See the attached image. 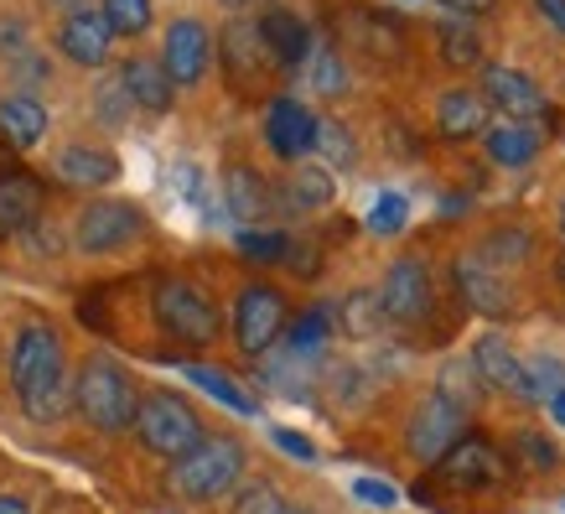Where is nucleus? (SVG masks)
Wrapping results in <instances>:
<instances>
[{
  "label": "nucleus",
  "instance_id": "f257e3e1",
  "mask_svg": "<svg viewBox=\"0 0 565 514\" xmlns=\"http://www.w3.org/2000/svg\"><path fill=\"white\" fill-rule=\"evenodd\" d=\"M11 390H17L26 421H57L68 411L73 385L68 364H63V338L47 323H26L11 343Z\"/></svg>",
  "mask_w": 565,
  "mask_h": 514
},
{
  "label": "nucleus",
  "instance_id": "f03ea898",
  "mask_svg": "<svg viewBox=\"0 0 565 514\" xmlns=\"http://www.w3.org/2000/svg\"><path fill=\"white\" fill-rule=\"evenodd\" d=\"M167 483H172V494L188 499V504H213V499L234 494L244 483L239 437H203L188 458H177V463L167 468Z\"/></svg>",
  "mask_w": 565,
  "mask_h": 514
},
{
  "label": "nucleus",
  "instance_id": "7ed1b4c3",
  "mask_svg": "<svg viewBox=\"0 0 565 514\" xmlns=\"http://www.w3.org/2000/svg\"><path fill=\"white\" fill-rule=\"evenodd\" d=\"M151 312L161 333L182 348H207V343H218L223 333V312L213 307V296L203 286H192L188 275H161L151 292Z\"/></svg>",
  "mask_w": 565,
  "mask_h": 514
},
{
  "label": "nucleus",
  "instance_id": "20e7f679",
  "mask_svg": "<svg viewBox=\"0 0 565 514\" xmlns=\"http://www.w3.org/2000/svg\"><path fill=\"white\" fill-rule=\"evenodd\" d=\"M73 411L84 416L94 431H130L136 427V411H140V395L120 364L88 359L84 369L73 375Z\"/></svg>",
  "mask_w": 565,
  "mask_h": 514
},
{
  "label": "nucleus",
  "instance_id": "39448f33",
  "mask_svg": "<svg viewBox=\"0 0 565 514\" xmlns=\"http://www.w3.org/2000/svg\"><path fill=\"white\" fill-rule=\"evenodd\" d=\"M136 437L146 452H156V458H167V463H177V458H188L192 447L203 442V416L192 411L182 395L172 390H151L140 395V411H136Z\"/></svg>",
  "mask_w": 565,
  "mask_h": 514
},
{
  "label": "nucleus",
  "instance_id": "423d86ee",
  "mask_svg": "<svg viewBox=\"0 0 565 514\" xmlns=\"http://www.w3.org/2000/svg\"><path fill=\"white\" fill-rule=\"evenodd\" d=\"M291 327V302L280 286L270 281H249L239 296H234V343H239L249 359L270 354L275 338Z\"/></svg>",
  "mask_w": 565,
  "mask_h": 514
},
{
  "label": "nucleus",
  "instance_id": "0eeeda50",
  "mask_svg": "<svg viewBox=\"0 0 565 514\" xmlns=\"http://www.w3.org/2000/svg\"><path fill=\"white\" fill-rule=\"evenodd\" d=\"M467 437V411L457 400H446L441 390H430L420 406L411 411V427H405V447H411L415 463H441L451 447Z\"/></svg>",
  "mask_w": 565,
  "mask_h": 514
},
{
  "label": "nucleus",
  "instance_id": "6e6552de",
  "mask_svg": "<svg viewBox=\"0 0 565 514\" xmlns=\"http://www.w3.org/2000/svg\"><path fill=\"white\" fill-rule=\"evenodd\" d=\"M140 234H146V213L136 203H115V198L78 208V219H73V244L84 255H115L125 244H136Z\"/></svg>",
  "mask_w": 565,
  "mask_h": 514
},
{
  "label": "nucleus",
  "instance_id": "1a4fd4ad",
  "mask_svg": "<svg viewBox=\"0 0 565 514\" xmlns=\"http://www.w3.org/2000/svg\"><path fill=\"white\" fill-rule=\"evenodd\" d=\"M379 307H384V323L399 327H420L436 307V286H430V265L426 260H394L384 271V286H379Z\"/></svg>",
  "mask_w": 565,
  "mask_h": 514
},
{
  "label": "nucleus",
  "instance_id": "9d476101",
  "mask_svg": "<svg viewBox=\"0 0 565 514\" xmlns=\"http://www.w3.org/2000/svg\"><path fill=\"white\" fill-rule=\"evenodd\" d=\"M223 69H228V78H234V88H255L265 84L270 73H280V63H275V52L270 42H265V27L259 21H228L223 27Z\"/></svg>",
  "mask_w": 565,
  "mask_h": 514
},
{
  "label": "nucleus",
  "instance_id": "9b49d317",
  "mask_svg": "<svg viewBox=\"0 0 565 514\" xmlns=\"http://www.w3.org/2000/svg\"><path fill=\"white\" fill-rule=\"evenodd\" d=\"M317 115H311L301 99H270L265 104V146H270L280 161H291V167H301L311 151H317Z\"/></svg>",
  "mask_w": 565,
  "mask_h": 514
},
{
  "label": "nucleus",
  "instance_id": "f8f14e48",
  "mask_svg": "<svg viewBox=\"0 0 565 514\" xmlns=\"http://www.w3.org/2000/svg\"><path fill=\"white\" fill-rule=\"evenodd\" d=\"M436 479L446 489H498V483L509 479V463H503V452L488 437H462L436 463Z\"/></svg>",
  "mask_w": 565,
  "mask_h": 514
},
{
  "label": "nucleus",
  "instance_id": "ddd939ff",
  "mask_svg": "<svg viewBox=\"0 0 565 514\" xmlns=\"http://www.w3.org/2000/svg\"><path fill=\"white\" fill-rule=\"evenodd\" d=\"M482 99L493 104L503 120H524V125H540L545 120V94H540V84L534 78H524L519 69H503V63H488L482 69Z\"/></svg>",
  "mask_w": 565,
  "mask_h": 514
},
{
  "label": "nucleus",
  "instance_id": "4468645a",
  "mask_svg": "<svg viewBox=\"0 0 565 514\" xmlns=\"http://www.w3.org/2000/svg\"><path fill=\"white\" fill-rule=\"evenodd\" d=\"M472 364H478V375L488 390L498 395H514V400H524V406H534V379H530V364L519 359L509 343L498 338V333H482L478 343H472Z\"/></svg>",
  "mask_w": 565,
  "mask_h": 514
},
{
  "label": "nucleus",
  "instance_id": "2eb2a0df",
  "mask_svg": "<svg viewBox=\"0 0 565 514\" xmlns=\"http://www.w3.org/2000/svg\"><path fill=\"white\" fill-rule=\"evenodd\" d=\"M161 63L172 73V84H203L207 63H213V36L198 17H182L167 27V42H161Z\"/></svg>",
  "mask_w": 565,
  "mask_h": 514
},
{
  "label": "nucleus",
  "instance_id": "dca6fc26",
  "mask_svg": "<svg viewBox=\"0 0 565 514\" xmlns=\"http://www.w3.org/2000/svg\"><path fill=\"white\" fill-rule=\"evenodd\" d=\"M457 292L467 296V307L482 317H514V292H509V271H498L472 250L457 260Z\"/></svg>",
  "mask_w": 565,
  "mask_h": 514
},
{
  "label": "nucleus",
  "instance_id": "f3484780",
  "mask_svg": "<svg viewBox=\"0 0 565 514\" xmlns=\"http://www.w3.org/2000/svg\"><path fill=\"white\" fill-rule=\"evenodd\" d=\"M109 42H115V27L104 21V11H73V17H63V27H57V48L68 52L78 69H104Z\"/></svg>",
  "mask_w": 565,
  "mask_h": 514
},
{
  "label": "nucleus",
  "instance_id": "a211bd4d",
  "mask_svg": "<svg viewBox=\"0 0 565 514\" xmlns=\"http://www.w3.org/2000/svg\"><path fill=\"white\" fill-rule=\"evenodd\" d=\"M488 120H493V104L482 99V88H446L436 99V130L446 140L488 136Z\"/></svg>",
  "mask_w": 565,
  "mask_h": 514
},
{
  "label": "nucleus",
  "instance_id": "6ab92c4d",
  "mask_svg": "<svg viewBox=\"0 0 565 514\" xmlns=\"http://www.w3.org/2000/svg\"><path fill=\"white\" fill-rule=\"evenodd\" d=\"M482 151H488L493 167L519 171V167H530L534 156L545 151V130H540V125H524V120H498V125H488Z\"/></svg>",
  "mask_w": 565,
  "mask_h": 514
},
{
  "label": "nucleus",
  "instance_id": "aec40b11",
  "mask_svg": "<svg viewBox=\"0 0 565 514\" xmlns=\"http://www.w3.org/2000/svg\"><path fill=\"white\" fill-rule=\"evenodd\" d=\"M120 84L125 94H130V104L136 109H146V115H167L172 109V73H167V63H151V57H130V63H120Z\"/></svg>",
  "mask_w": 565,
  "mask_h": 514
},
{
  "label": "nucleus",
  "instance_id": "412c9836",
  "mask_svg": "<svg viewBox=\"0 0 565 514\" xmlns=\"http://www.w3.org/2000/svg\"><path fill=\"white\" fill-rule=\"evenodd\" d=\"M223 203L244 229H255V219L270 213V182L255 167H228L223 171Z\"/></svg>",
  "mask_w": 565,
  "mask_h": 514
},
{
  "label": "nucleus",
  "instance_id": "4be33fe9",
  "mask_svg": "<svg viewBox=\"0 0 565 514\" xmlns=\"http://www.w3.org/2000/svg\"><path fill=\"white\" fill-rule=\"evenodd\" d=\"M259 27H265V42H270L280 73H296L311 57V32L301 17H291V11H265Z\"/></svg>",
  "mask_w": 565,
  "mask_h": 514
},
{
  "label": "nucleus",
  "instance_id": "5701e85b",
  "mask_svg": "<svg viewBox=\"0 0 565 514\" xmlns=\"http://www.w3.org/2000/svg\"><path fill=\"white\" fill-rule=\"evenodd\" d=\"M115 171H120V161L109 151H99V146H68V151H57V177L68 182V188H109L115 182Z\"/></svg>",
  "mask_w": 565,
  "mask_h": 514
},
{
  "label": "nucleus",
  "instance_id": "b1692460",
  "mask_svg": "<svg viewBox=\"0 0 565 514\" xmlns=\"http://www.w3.org/2000/svg\"><path fill=\"white\" fill-rule=\"evenodd\" d=\"M36 213H42V188H36L32 177H0V234H21V229H32Z\"/></svg>",
  "mask_w": 565,
  "mask_h": 514
},
{
  "label": "nucleus",
  "instance_id": "393cba45",
  "mask_svg": "<svg viewBox=\"0 0 565 514\" xmlns=\"http://www.w3.org/2000/svg\"><path fill=\"white\" fill-rule=\"evenodd\" d=\"M343 32L353 36L369 57H379V63L399 57V21H394V17H379V11H348Z\"/></svg>",
  "mask_w": 565,
  "mask_h": 514
},
{
  "label": "nucleus",
  "instance_id": "a878e982",
  "mask_svg": "<svg viewBox=\"0 0 565 514\" xmlns=\"http://www.w3.org/2000/svg\"><path fill=\"white\" fill-rule=\"evenodd\" d=\"M436 42H441L446 69H488V63H482V32L467 17L441 21V27H436Z\"/></svg>",
  "mask_w": 565,
  "mask_h": 514
},
{
  "label": "nucleus",
  "instance_id": "bb28decb",
  "mask_svg": "<svg viewBox=\"0 0 565 514\" xmlns=\"http://www.w3.org/2000/svg\"><path fill=\"white\" fill-rule=\"evenodd\" d=\"M0 130L17 140V146H36V140L47 136V109L32 94H6L0 99Z\"/></svg>",
  "mask_w": 565,
  "mask_h": 514
},
{
  "label": "nucleus",
  "instance_id": "cd10ccee",
  "mask_svg": "<svg viewBox=\"0 0 565 514\" xmlns=\"http://www.w3.org/2000/svg\"><path fill=\"white\" fill-rule=\"evenodd\" d=\"M530 379H534V406H545L555 416V427H565V364L550 359V354H534Z\"/></svg>",
  "mask_w": 565,
  "mask_h": 514
},
{
  "label": "nucleus",
  "instance_id": "c85d7f7f",
  "mask_svg": "<svg viewBox=\"0 0 565 514\" xmlns=\"http://www.w3.org/2000/svg\"><path fill=\"white\" fill-rule=\"evenodd\" d=\"M286 203L296 208V213H317V208L332 203V177H327V167H311V161H301V167L291 171V182H286Z\"/></svg>",
  "mask_w": 565,
  "mask_h": 514
},
{
  "label": "nucleus",
  "instance_id": "c756f323",
  "mask_svg": "<svg viewBox=\"0 0 565 514\" xmlns=\"http://www.w3.org/2000/svg\"><path fill=\"white\" fill-rule=\"evenodd\" d=\"M332 327H338V323H332V312H327V307H307L291 323V354H296V359L317 364V359H322V348H327V338H332Z\"/></svg>",
  "mask_w": 565,
  "mask_h": 514
},
{
  "label": "nucleus",
  "instance_id": "7c9ffc66",
  "mask_svg": "<svg viewBox=\"0 0 565 514\" xmlns=\"http://www.w3.org/2000/svg\"><path fill=\"white\" fill-rule=\"evenodd\" d=\"M436 390H441L446 400H457V406L472 416V406L482 400V390H488V385H482V375H478V364H472V359H446L441 364V385H436Z\"/></svg>",
  "mask_w": 565,
  "mask_h": 514
},
{
  "label": "nucleus",
  "instance_id": "2f4dec72",
  "mask_svg": "<svg viewBox=\"0 0 565 514\" xmlns=\"http://www.w3.org/2000/svg\"><path fill=\"white\" fill-rule=\"evenodd\" d=\"M182 375H188L192 385H198V390H207V395H213V400H223V406H228V411H234V416H255V411H259L255 400H249V395H244V390H239V385H234V379H228V375H218V369H203V364H188Z\"/></svg>",
  "mask_w": 565,
  "mask_h": 514
},
{
  "label": "nucleus",
  "instance_id": "473e14b6",
  "mask_svg": "<svg viewBox=\"0 0 565 514\" xmlns=\"http://www.w3.org/2000/svg\"><path fill=\"white\" fill-rule=\"evenodd\" d=\"M307 78H311V88L317 94H343L348 88V69H343V57H338V48H311V57H307Z\"/></svg>",
  "mask_w": 565,
  "mask_h": 514
},
{
  "label": "nucleus",
  "instance_id": "72a5a7b5",
  "mask_svg": "<svg viewBox=\"0 0 565 514\" xmlns=\"http://www.w3.org/2000/svg\"><path fill=\"white\" fill-rule=\"evenodd\" d=\"M228 514H291V510H286V499H280V489L270 479H255L234 489V510Z\"/></svg>",
  "mask_w": 565,
  "mask_h": 514
},
{
  "label": "nucleus",
  "instance_id": "f704fd0d",
  "mask_svg": "<svg viewBox=\"0 0 565 514\" xmlns=\"http://www.w3.org/2000/svg\"><path fill=\"white\" fill-rule=\"evenodd\" d=\"M99 11L115 27V36H140L151 27V0H104Z\"/></svg>",
  "mask_w": 565,
  "mask_h": 514
},
{
  "label": "nucleus",
  "instance_id": "c9c22d12",
  "mask_svg": "<svg viewBox=\"0 0 565 514\" xmlns=\"http://www.w3.org/2000/svg\"><path fill=\"white\" fill-rule=\"evenodd\" d=\"M234 244H239V255H249V260H286L291 255V234H280V229H239Z\"/></svg>",
  "mask_w": 565,
  "mask_h": 514
},
{
  "label": "nucleus",
  "instance_id": "e433bc0d",
  "mask_svg": "<svg viewBox=\"0 0 565 514\" xmlns=\"http://www.w3.org/2000/svg\"><path fill=\"white\" fill-rule=\"evenodd\" d=\"M411 223V203H405V192H379V203L369 208V234H399Z\"/></svg>",
  "mask_w": 565,
  "mask_h": 514
},
{
  "label": "nucleus",
  "instance_id": "4c0bfd02",
  "mask_svg": "<svg viewBox=\"0 0 565 514\" xmlns=\"http://www.w3.org/2000/svg\"><path fill=\"white\" fill-rule=\"evenodd\" d=\"M379 312H384L379 307V292H353L343 302V327L353 338H369V333H379V323H384Z\"/></svg>",
  "mask_w": 565,
  "mask_h": 514
},
{
  "label": "nucleus",
  "instance_id": "58836bf2",
  "mask_svg": "<svg viewBox=\"0 0 565 514\" xmlns=\"http://www.w3.org/2000/svg\"><path fill=\"white\" fill-rule=\"evenodd\" d=\"M317 151H322L332 167H353V161H359V151H353V136H348L338 120H322V125H317Z\"/></svg>",
  "mask_w": 565,
  "mask_h": 514
},
{
  "label": "nucleus",
  "instance_id": "ea45409f",
  "mask_svg": "<svg viewBox=\"0 0 565 514\" xmlns=\"http://www.w3.org/2000/svg\"><path fill=\"white\" fill-rule=\"evenodd\" d=\"M519 458H524L530 468H555L561 463V452L550 447L545 431H519Z\"/></svg>",
  "mask_w": 565,
  "mask_h": 514
},
{
  "label": "nucleus",
  "instance_id": "a19ab883",
  "mask_svg": "<svg viewBox=\"0 0 565 514\" xmlns=\"http://www.w3.org/2000/svg\"><path fill=\"white\" fill-rule=\"evenodd\" d=\"M120 109H130V94H125V84L115 78V84H104L99 88V120H120Z\"/></svg>",
  "mask_w": 565,
  "mask_h": 514
},
{
  "label": "nucleus",
  "instance_id": "79ce46f5",
  "mask_svg": "<svg viewBox=\"0 0 565 514\" xmlns=\"http://www.w3.org/2000/svg\"><path fill=\"white\" fill-rule=\"evenodd\" d=\"M446 11H451V17H467V21H478V17H488V11H493L498 0H441Z\"/></svg>",
  "mask_w": 565,
  "mask_h": 514
},
{
  "label": "nucleus",
  "instance_id": "37998d69",
  "mask_svg": "<svg viewBox=\"0 0 565 514\" xmlns=\"http://www.w3.org/2000/svg\"><path fill=\"white\" fill-rule=\"evenodd\" d=\"M275 442H280V452H291V458H317V447L307 442V437H296V431H275Z\"/></svg>",
  "mask_w": 565,
  "mask_h": 514
},
{
  "label": "nucleus",
  "instance_id": "c03bdc74",
  "mask_svg": "<svg viewBox=\"0 0 565 514\" xmlns=\"http://www.w3.org/2000/svg\"><path fill=\"white\" fill-rule=\"evenodd\" d=\"M359 499H369V504H394V489H384L379 479H359Z\"/></svg>",
  "mask_w": 565,
  "mask_h": 514
},
{
  "label": "nucleus",
  "instance_id": "a18cd8bd",
  "mask_svg": "<svg viewBox=\"0 0 565 514\" xmlns=\"http://www.w3.org/2000/svg\"><path fill=\"white\" fill-rule=\"evenodd\" d=\"M540 11L550 17V27H555V32H565V0H540Z\"/></svg>",
  "mask_w": 565,
  "mask_h": 514
},
{
  "label": "nucleus",
  "instance_id": "49530a36",
  "mask_svg": "<svg viewBox=\"0 0 565 514\" xmlns=\"http://www.w3.org/2000/svg\"><path fill=\"white\" fill-rule=\"evenodd\" d=\"M0 514H32V510H26V499H17V494H0Z\"/></svg>",
  "mask_w": 565,
  "mask_h": 514
},
{
  "label": "nucleus",
  "instance_id": "de8ad7c7",
  "mask_svg": "<svg viewBox=\"0 0 565 514\" xmlns=\"http://www.w3.org/2000/svg\"><path fill=\"white\" fill-rule=\"evenodd\" d=\"M550 275H555V292L565 296V250H561V255H555V260H550Z\"/></svg>",
  "mask_w": 565,
  "mask_h": 514
},
{
  "label": "nucleus",
  "instance_id": "09e8293b",
  "mask_svg": "<svg viewBox=\"0 0 565 514\" xmlns=\"http://www.w3.org/2000/svg\"><path fill=\"white\" fill-rule=\"evenodd\" d=\"M218 6H228V11H244V6H255V0H218Z\"/></svg>",
  "mask_w": 565,
  "mask_h": 514
},
{
  "label": "nucleus",
  "instance_id": "8fccbe9b",
  "mask_svg": "<svg viewBox=\"0 0 565 514\" xmlns=\"http://www.w3.org/2000/svg\"><path fill=\"white\" fill-rule=\"evenodd\" d=\"M561 234H565V203H561Z\"/></svg>",
  "mask_w": 565,
  "mask_h": 514
},
{
  "label": "nucleus",
  "instance_id": "3c124183",
  "mask_svg": "<svg viewBox=\"0 0 565 514\" xmlns=\"http://www.w3.org/2000/svg\"><path fill=\"white\" fill-rule=\"evenodd\" d=\"M291 514H301V510H291Z\"/></svg>",
  "mask_w": 565,
  "mask_h": 514
}]
</instances>
